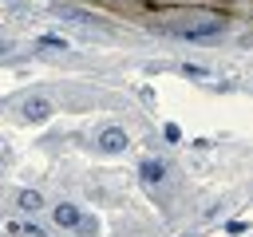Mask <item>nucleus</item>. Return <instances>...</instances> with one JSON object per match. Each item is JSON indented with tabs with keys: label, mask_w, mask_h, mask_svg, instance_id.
<instances>
[{
	"label": "nucleus",
	"mask_w": 253,
	"mask_h": 237,
	"mask_svg": "<svg viewBox=\"0 0 253 237\" xmlns=\"http://www.w3.org/2000/svg\"><path fill=\"white\" fill-rule=\"evenodd\" d=\"M55 225H79V209L75 205H55Z\"/></svg>",
	"instance_id": "4"
},
{
	"label": "nucleus",
	"mask_w": 253,
	"mask_h": 237,
	"mask_svg": "<svg viewBox=\"0 0 253 237\" xmlns=\"http://www.w3.org/2000/svg\"><path fill=\"white\" fill-rule=\"evenodd\" d=\"M24 115H28L32 122H40V118L51 115V103H47V99H28V103H24Z\"/></svg>",
	"instance_id": "2"
},
{
	"label": "nucleus",
	"mask_w": 253,
	"mask_h": 237,
	"mask_svg": "<svg viewBox=\"0 0 253 237\" xmlns=\"http://www.w3.org/2000/svg\"><path fill=\"white\" fill-rule=\"evenodd\" d=\"M99 150H107V154H119V150H126V134H123L119 126H107V130L99 134Z\"/></svg>",
	"instance_id": "1"
},
{
	"label": "nucleus",
	"mask_w": 253,
	"mask_h": 237,
	"mask_svg": "<svg viewBox=\"0 0 253 237\" xmlns=\"http://www.w3.org/2000/svg\"><path fill=\"white\" fill-rule=\"evenodd\" d=\"M40 43H43V47H67V43H63V40H55V36H43Z\"/></svg>",
	"instance_id": "6"
},
{
	"label": "nucleus",
	"mask_w": 253,
	"mask_h": 237,
	"mask_svg": "<svg viewBox=\"0 0 253 237\" xmlns=\"http://www.w3.org/2000/svg\"><path fill=\"white\" fill-rule=\"evenodd\" d=\"M138 174H142V182H162V178H166V166H162V162H154V158H146Z\"/></svg>",
	"instance_id": "3"
},
{
	"label": "nucleus",
	"mask_w": 253,
	"mask_h": 237,
	"mask_svg": "<svg viewBox=\"0 0 253 237\" xmlns=\"http://www.w3.org/2000/svg\"><path fill=\"white\" fill-rule=\"evenodd\" d=\"M20 209L36 213V209H40V194H36V190H24V194H20Z\"/></svg>",
	"instance_id": "5"
}]
</instances>
